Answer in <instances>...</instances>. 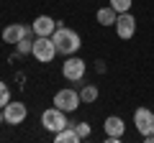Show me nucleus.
Instances as JSON below:
<instances>
[{
    "instance_id": "nucleus-5",
    "label": "nucleus",
    "mask_w": 154,
    "mask_h": 143,
    "mask_svg": "<svg viewBox=\"0 0 154 143\" xmlns=\"http://www.w3.org/2000/svg\"><path fill=\"white\" fill-rule=\"evenodd\" d=\"M134 125H136V130L141 136L154 133V112L149 107H136V112H134Z\"/></svg>"
},
{
    "instance_id": "nucleus-10",
    "label": "nucleus",
    "mask_w": 154,
    "mask_h": 143,
    "mask_svg": "<svg viewBox=\"0 0 154 143\" xmlns=\"http://www.w3.org/2000/svg\"><path fill=\"white\" fill-rule=\"evenodd\" d=\"M57 26H59V23L54 21V18L51 16H38L36 21H33V33H36V36H51V33L57 31Z\"/></svg>"
},
{
    "instance_id": "nucleus-15",
    "label": "nucleus",
    "mask_w": 154,
    "mask_h": 143,
    "mask_svg": "<svg viewBox=\"0 0 154 143\" xmlns=\"http://www.w3.org/2000/svg\"><path fill=\"white\" fill-rule=\"evenodd\" d=\"M110 5H113L116 13H128L131 10V0H110Z\"/></svg>"
},
{
    "instance_id": "nucleus-16",
    "label": "nucleus",
    "mask_w": 154,
    "mask_h": 143,
    "mask_svg": "<svg viewBox=\"0 0 154 143\" xmlns=\"http://www.w3.org/2000/svg\"><path fill=\"white\" fill-rule=\"evenodd\" d=\"M8 102H11V89L5 82H0V107H5Z\"/></svg>"
},
{
    "instance_id": "nucleus-18",
    "label": "nucleus",
    "mask_w": 154,
    "mask_h": 143,
    "mask_svg": "<svg viewBox=\"0 0 154 143\" xmlns=\"http://www.w3.org/2000/svg\"><path fill=\"white\" fill-rule=\"evenodd\" d=\"M75 130L80 133V138H82V141H85V138H90V125H88V123H80V125H75Z\"/></svg>"
},
{
    "instance_id": "nucleus-14",
    "label": "nucleus",
    "mask_w": 154,
    "mask_h": 143,
    "mask_svg": "<svg viewBox=\"0 0 154 143\" xmlns=\"http://www.w3.org/2000/svg\"><path fill=\"white\" fill-rule=\"evenodd\" d=\"M80 100H82V102H95V100H98V87H95V84H85L82 89H80Z\"/></svg>"
},
{
    "instance_id": "nucleus-7",
    "label": "nucleus",
    "mask_w": 154,
    "mask_h": 143,
    "mask_svg": "<svg viewBox=\"0 0 154 143\" xmlns=\"http://www.w3.org/2000/svg\"><path fill=\"white\" fill-rule=\"evenodd\" d=\"M28 110H26V105L23 102H8L5 107H3V118H5L8 125H21L23 120H26Z\"/></svg>"
},
{
    "instance_id": "nucleus-3",
    "label": "nucleus",
    "mask_w": 154,
    "mask_h": 143,
    "mask_svg": "<svg viewBox=\"0 0 154 143\" xmlns=\"http://www.w3.org/2000/svg\"><path fill=\"white\" fill-rule=\"evenodd\" d=\"M41 125H44L46 130H51V133H59L62 128H67L69 123H67L64 110H59V107H49V110L41 112Z\"/></svg>"
},
{
    "instance_id": "nucleus-13",
    "label": "nucleus",
    "mask_w": 154,
    "mask_h": 143,
    "mask_svg": "<svg viewBox=\"0 0 154 143\" xmlns=\"http://www.w3.org/2000/svg\"><path fill=\"white\" fill-rule=\"evenodd\" d=\"M54 141H57V143H80L82 138H80V133H77L75 128L67 125V128H62L59 133H54Z\"/></svg>"
},
{
    "instance_id": "nucleus-20",
    "label": "nucleus",
    "mask_w": 154,
    "mask_h": 143,
    "mask_svg": "<svg viewBox=\"0 0 154 143\" xmlns=\"http://www.w3.org/2000/svg\"><path fill=\"white\" fill-rule=\"evenodd\" d=\"M3 120H5V118H3V107H0V123H3Z\"/></svg>"
},
{
    "instance_id": "nucleus-19",
    "label": "nucleus",
    "mask_w": 154,
    "mask_h": 143,
    "mask_svg": "<svg viewBox=\"0 0 154 143\" xmlns=\"http://www.w3.org/2000/svg\"><path fill=\"white\" fill-rule=\"evenodd\" d=\"M144 141H146V143H154V133H149V136H144Z\"/></svg>"
},
{
    "instance_id": "nucleus-11",
    "label": "nucleus",
    "mask_w": 154,
    "mask_h": 143,
    "mask_svg": "<svg viewBox=\"0 0 154 143\" xmlns=\"http://www.w3.org/2000/svg\"><path fill=\"white\" fill-rule=\"evenodd\" d=\"M103 128H105V136H123L126 123H123L118 115H108V118H105V123H103Z\"/></svg>"
},
{
    "instance_id": "nucleus-8",
    "label": "nucleus",
    "mask_w": 154,
    "mask_h": 143,
    "mask_svg": "<svg viewBox=\"0 0 154 143\" xmlns=\"http://www.w3.org/2000/svg\"><path fill=\"white\" fill-rule=\"evenodd\" d=\"M116 33H118V39L128 41L136 33V18L131 13H118V21H116Z\"/></svg>"
},
{
    "instance_id": "nucleus-6",
    "label": "nucleus",
    "mask_w": 154,
    "mask_h": 143,
    "mask_svg": "<svg viewBox=\"0 0 154 143\" xmlns=\"http://www.w3.org/2000/svg\"><path fill=\"white\" fill-rule=\"evenodd\" d=\"M85 69H88V64H85L82 59H77V56H69V59L64 61V66H62V74H64L69 82H80V79L85 77Z\"/></svg>"
},
{
    "instance_id": "nucleus-17",
    "label": "nucleus",
    "mask_w": 154,
    "mask_h": 143,
    "mask_svg": "<svg viewBox=\"0 0 154 143\" xmlns=\"http://www.w3.org/2000/svg\"><path fill=\"white\" fill-rule=\"evenodd\" d=\"M16 46H18V54H31V49H33V44L28 39H21Z\"/></svg>"
},
{
    "instance_id": "nucleus-2",
    "label": "nucleus",
    "mask_w": 154,
    "mask_h": 143,
    "mask_svg": "<svg viewBox=\"0 0 154 143\" xmlns=\"http://www.w3.org/2000/svg\"><path fill=\"white\" fill-rule=\"evenodd\" d=\"M31 54L36 56V61H41V64H49V61L54 59L59 51H57V46H54V41H51V36H38V39L33 41Z\"/></svg>"
},
{
    "instance_id": "nucleus-4",
    "label": "nucleus",
    "mask_w": 154,
    "mask_h": 143,
    "mask_svg": "<svg viewBox=\"0 0 154 143\" xmlns=\"http://www.w3.org/2000/svg\"><path fill=\"white\" fill-rule=\"evenodd\" d=\"M80 92H75V89H59V92L54 95V107H59V110L64 112H75L77 107H80Z\"/></svg>"
},
{
    "instance_id": "nucleus-12",
    "label": "nucleus",
    "mask_w": 154,
    "mask_h": 143,
    "mask_svg": "<svg viewBox=\"0 0 154 143\" xmlns=\"http://www.w3.org/2000/svg\"><path fill=\"white\" fill-rule=\"evenodd\" d=\"M95 18H98L100 26H116V21H118V13L113 10V5H108V8H100V10L95 13Z\"/></svg>"
},
{
    "instance_id": "nucleus-1",
    "label": "nucleus",
    "mask_w": 154,
    "mask_h": 143,
    "mask_svg": "<svg viewBox=\"0 0 154 143\" xmlns=\"http://www.w3.org/2000/svg\"><path fill=\"white\" fill-rule=\"evenodd\" d=\"M51 41H54L57 51L64 54V56H72L80 49V33L72 31V28H67V26H57V31L51 33Z\"/></svg>"
},
{
    "instance_id": "nucleus-9",
    "label": "nucleus",
    "mask_w": 154,
    "mask_h": 143,
    "mask_svg": "<svg viewBox=\"0 0 154 143\" xmlns=\"http://www.w3.org/2000/svg\"><path fill=\"white\" fill-rule=\"evenodd\" d=\"M31 31L33 28H26V26H21V23H13V26H8L5 31H3V41H5V44H18L21 39H28Z\"/></svg>"
}]
</instances>
